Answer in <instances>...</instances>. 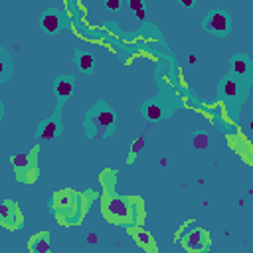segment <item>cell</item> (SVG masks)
I'll return each mask as SVG.
<instances>
[{
  "label": "cell",
  "instance_id": "3957f363",
  "mask_svg": "<svg viewBox=\"0 0 253 253\" xmlns=\"http://www.w3.org/2000/svg\"><path fill=\"white\" fill-rule=\"evenodd\" d=\"M115 111L105 103H95L85 117V134L89 138H107L115 132Z\"/></svg>",
  "mask_w": 253,
  "mask_h": 253
},
{
  "label": "cell",
  "instance_id": "52a82bcc",
  "mask_svg": "<svg viewBox=\"0 0 253 253\" xmlns=\"http://www.w3.org/2000/svg\"><path fill=\"white\" fill-rule=\"evenodd\" d=\"M204 28H206L211 36L225 38V36L229 34V16H227V12L221 10V8L210 10V14H208L206 20H204Z\"/></svg>",
  "mask_w": 253,
  "mask_h": 253
},
{
  "label": "cell",
  "instance_id": "e0dca14e",
  "mask_svg": "<svg viewBox=\"0 0 253 253\" xmlns=\"http://www.w3.org/2000/svg\"><path fill=\"white\" fill-rule=\"evenodd\" d=\"M75 63H77V67L81 71H91L95 67V57L91 53H87V51H77L75 53Z\"/></svg>",
  "mask_w": 253,
  "mask_h": 253
},
{
  "label": "cell",
  "instance_id": "7402d4cb",
  "mask_svg": "<svg viewBox=\"0 0 253 253\" xmlns=\"http://www.w3.org/2000/svg\"><path fill=\"white\" fill-rule=\"evenodd\" d=\"M119 6H121L119 0H109V2H107V8H109V10H119Z\"/></svg>",
  "mask_w": 253,
  "mask_h": 253
},
{
  "label": "cell",
  "instance_id": "44dd1931",
  "mask_svg": "<svg viewBox=\"0 0 253 253\" xmlns=\"http://www.w3.org/2000/svg\"><path fill=\"white\" fill-rule=\"evenodd\" d=\"M194 148H208V144H210V138H208V134H204V132H200V134H196L194 136Z\"/></svg>",
  "mask_w": 253,
  "mask_h": 253
},
{
  "label": "cell",
  "instance_id": "7c38bea8",
  "mask_svg": "<svg viewBox=\"0 0 253 253\" xmlns=\"http://www.w3.org/2000/svg\"><path fill=\"white\" fill-rule=\"evenodd\" d=\"M61 24H63V18H61V12L57 8H47L43 14H42V28L45 34L53 36L61 30Z\"/></svg>",
  "mask_w": 253,
  "mask_h": 253
},
{
  "label": "cell",
  "instance_id": "9c48e42d",
  "mask_svg": "<svg viewBox=\"0 0 253 253\" xmlns=\"http://www.w3.org/2000/svg\"><path fill=\"white\" fill-rule=\"evenodd\" d=\"M73 89H75V77L73 75H61V77H57V81L53 85L55 99H57V113H59L61 105L71 97Z\"/></svg>",
  "mask_w": 253,
  "mask_h": 253
},
{
  "label": "cell",
  "instance_id": "ac0fdd59",
  "mask_svg": "<svg viewBox=\"0 0 253 253\" xmlns=\"http://www.w3.org/2000/svg\"><path fill=\"white\" fill-rule=\"evenodd\" d=\"M140 111H142V115H144L146 119H150V121H158V119L164 117V109H162V105H158V103H146Z\"/></svg>",
  "mask_w": 253,
  "mask_h": 253
},
{
  "label": "cell",
  "instance_id": "d4e9b609",
  "mask_svg": "<svg viewBox=\"0 0 253 253\" xmlns=\"http://www.w3.org/2000/svg\"><path fill=\"white\" fill-rule=\"evenodd\" d=\"M2 119H4V103L0 101V121H2Z\"/></svg>",
  "mask_w": 253,
  "mask_h": 253
},
{
  "label": "cell",
  "instance_id": "ffe728a7",
  "mask_svg": "<svg viewBox=\"0 0 253 253\" xmlns=\"http://www.w3.org/2000/svg\"><path fill=\"white\" fill-rule=\"evenodd\" d=\"M142 146H144V138L142 136L132 140V146H130V152H128V162H134V156L138 154V150H142Z\"/></svg>",
  "mask_w": 253,
  "mask_h": 253
},
{
  "label": "cell",
  "instance_id": "277c9868",
  "mask_svg": "<svg viewBox=\"0 0 253 253\" xmlns=\"http://www.w3.org/2000/svg\"><path fill=\"white\" fill-rule=\"evenodd\" d=\"M176 239L182 245V249L186 253H208L211 247V237L210 231L200 227L196 223V219H188L178 231H176Z\"/></svg>",
  "mask_w": 253,
  "mask_h": 253
},
{
  "label": "cell",
  "instance_id": "5bb4252c",
  "mask_svg": "<svg viewBox=\"0 0 253 253\" xmlns=\"http://www.w3.org/2000/svg\"><path fill=\"white\" fill-rule=\"evenodd\" d=\"M227 142L245 162H251V142L247 138H243L239 134H227Z\"/></svg>",
  "mask_w": 253,
  "mask_h": 253
},
{
  "label": "cell",
  "instance_id": "6da1fadb",
  "mask_svg": "<svg viewBox=\"0 0 253 253\" xmlns=\"http://www.w3.org/2000/svg\"><path fill=\"white\" fill-rule=\"evenodd\" d=\"M101 215L113 225L140 227L144 223V200L138 196H119L115 188L101 194Z\"/></svg>",
  "mask_w": 253,
  "mask_h": 253
},
{
  "label": "cell",
  "instance_id": "ba28073f",
  "mask_svg": "<svg viewBox=\"0 0 253 253\" xmlns=\"http://www.w3.org/2000/svg\"><path fill=\"white\" fill-rule=\"evenodd\" d=\"M245 89H247V85L239 83V81H237L235 77H231V75L223 77V79H221V83H219V93H221V95H223V99H225V101H229V103H233V101L241 99V97H243V93H245Z\"/></svg>",
  "mask_w": 253,
  "mask_h": 253
},
{
  "label": "cell",
  "instance_id": "8fae6325",
  "mask_svg": "<svg viewBox=\"0 0 253 253\" xmlns=\"http://www.w3.org/2000/svg\"><path fill=\"white\" fill-rule=\"evenodd\" d=\"M231 77H235L243 85H249V79H251V63H249V57L247 55L241 53V55H235L233 57Z\"/></svg>",
  "mask_w": 253,
  "mask_h": 253
},
{
  "label": "cell",
  "instance_id": "9a60e30c",
  "mask_svg": "<svg viewBox=\"0 0 253 253\" xmlns=\"http://www.w3.org/2000/svg\"><path fill=\"white\" fill-rule=\"evenodd\" d=\"M12 59H10V55H8V51L0 45V83H6L8 79H10V75H12Z\"/></svg>",
  "mask_w": 253,
  "mask_h": 253
},
{
  "label": "cell",
  "instance_id": "7a4b0ae2",
  "mask_svg": "<svg viewBox=\"0 0 253 253\" xmlns=\"http://www.w3.org/2000/svg\"><path fill=\"white\" fill-rule=\"evenodd\" d=\"M95 192L87 190V192H77L71 188H63L51 194V210L53 215L57 219L59 225L65 227H75L83 221L91 202L95 200Z\"/></svg>",
  "mask_w": 253,
  "mask_h": 253
},
{
  "label": "cell",
  "instance_id": "5b68a950",
  "mask_svg": "<svg viewBox=\"0 0 253 253\" xmlns=\"http://www.w3.org/2000/svg\"><path fill=\"white\" fill-rule=\"evenodd\" d=\"M38 156H40V146L36 144L30 152H18L14 156H10L16 180L22 184H34L40 176V164H38Z\"/></svg>",
  "mask_w": 253,
  "mask_h": 253
},
{
  "label": "cell",
  "instance_id": "2e32d148",
  "mask_svg": "<svg viewBox=\"0 0 253 253\" xmlns=\"http://www.w3.org/2000/svg\"><path fill=\"white\" fill-rule=\"evenodd\" d=\"M57 128H59V126H57V117L43 121L42 126H40V138H42V140H51V138L55 136Z\"/></svg>",
  "mask_w": 253,
  "mask_h": 253
},
{
  "label": "cell",
  "instance_id": "4fadbf2b",
  "mask_svg": "<svg viewBox=\"0 0 253 253\" xmlns=\"http://www.w3.org/2000/svg\"><path fill=\"white\" fill-rule=\"evenodd\" d=\"M28 251L30 253H53L51 251V239L49 231H38L28 239Z\"/></svg>",
  "mask_w": 253,
  "mask_h": 253
},
{
  "label": "cell",
  "instance_id": "30bf717a",
  "mask_svg": "<svg viewBox=\"0 0 253 253\" xmlns=\"http://www.w3.org/2000/svg\"><path fill=\"white\" fill-rule=\"evenodd\" d=\"M128 235L136 241L138 247H142V251H146V253H158L156 239H154L152 233L146 231L142 225H140V227H128Z\"/></svg>",
  "mask_w": 253,
  "mask_h": 253
},
{
  "label": "cell",
  "instance_id": "603a6c76",
  "mask_svg": "<svg viewBox=\"0 0 253 253\" xmlns=\"http://www.w3.org/2000/svg\"><path fill=\"white\" fill-rule=\"evenodd\" d=\"M128 6H130L132 10H140V8H142V2H136V0H132Z\"/></svg>",
  "mask_w": 253,
  "mask_h": 253
},
{
  "label": "cell",
  "instance_id": "d6986e66",
  "mask_svg": "<svg viewBox=\"0 0 253 253\" xmlns=\"http://www.w3.org/2000/svg\"><path fill=\"white\" fill-rule=\"evenodd\" d=\"M99 182H101V188L103 190H109V188H115L117 184V170L113 168H105L99 176Z\"/></svg>",
  "mask_w": 253,
  "mask_h": 253
},
{
  "label": "cell",
  "instance_id": "cb8c5ba5",
  "mask_svg": "<svg viewBox=\"0 0 253 253\" xmlns=\"http://www.w3.org/2000/svg\"><path fill=\"white\" fill-rule=\"evenodd\" d=\"M87 237H89V243H97V235L95 233H89Z\"/></svg>",
  "mask_w": 253,
  "mask_h": 253
},
{
  "label": "cell",
  "instance_id": "8992f818",
  "mask_svg": "<svg viewBox=\"0 0 253 253\" xmlns=\"http://www.w3.org/2000/svg\"><path fill=\"white\" fill-rule=\"evenodd\" d=\"M24 223V213L20 210V204L14 200H4L0 204V227L8 231L20 229Z\"/></svg>",
  "mask_w": 253,
  "mask_h": 253
}]
</instances>
